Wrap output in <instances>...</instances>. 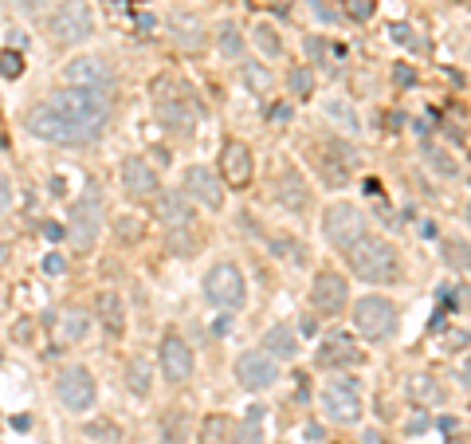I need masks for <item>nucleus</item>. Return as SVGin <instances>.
Instances as JSON below:
<instances>
[{"label": "nucleus", "mask_w": 471, "mask_h": 444, "mask_svg": "<svg viewBox=\"0 0 471 444\" xmlns=\"http://www.w3.org/2000/svg\"><path fill=\"white\" fill-rule=\"evenodd\" d=\"M346 264L361 283H392L401 276V252L385 237H373V232H365V237L350 248Z\"/></svg>", "instance_id": "nucleus-1"}, {"label": "nucleus", "mask_w": 471, "mask_h": 444, "mask_svg": "<svg viewBox=\"0 0 471 444\" xmlns=\"http://www.w3.org/2000/svg\"><path fill=\"white\" fill-rule=\"evenodd\" d=\"M51 111H59L63 119H71L78 130H87L90 138H102V130H107L110 122V99L102 95H90V90H78V87H59L51 90V95L44 99Z\"/></svg>", "instance_id": "nucleus-2"}, {"label": "nucleus", "mask_w": 471, "mask_h": 444, "mask_svg": "<svg viewBox=\"0 0 471 444\" xmlns=\"http://www.w3.org/2000/svg\"><path fill=\"white\" fill-rule=\"evenodd\" d=\"M350 322L365 343H389L401 326V307L389 295H361L350 303Z\"/></svg>", "instance_id": "nucleus-3"}, {"label": "nucleus", "mask_w": 471, "mask_h": 444, "mask_svg": "<svg viewBox=\"0 0 471 444\" xmlns=\"http://www.w3.org/2000/svg\"><path fill=\"white\" fill-rule=\"evenodd\" d=\"M204 303H213L216 311H244L247 303V276L236 259H216L201 280Z\"/></svg>", "instance_id": "nucleus-4"}, {"label": "nucleus", "mask_w": 471, "mask_h": 444, "mask_svg": "<svg viewBox=\"0 0 471 444\" xmlns=\"http://www.w3.org/2000/svg\"><path fill=\"white\" fill-rule=\"evenodd\" d=\"M319 409L330 425H361L365 417V394L358 377H330L319 389Z\"/></svg>", "instance_id": "nucleus-5"}, {"label": "nucleus", "mask_w": 471, "mask_h": 444, "mask_svg": "<svg viewBox=\"0 0 471 444\" xmlns=\"http://www.w3.org/2000/svg\"><path fill=\"white\" fill-rule=\"evenodd\" d=\"M102 220H107L102 193L99 189H87L83 197L71 205V213H68V244H71V252H78V256L95 252V244L102 237Z\"/></svg>", "instance_id": "nucleus-6"}, {"label": "nucleus", "mask_w": 471, "mask_h": 444, "mask_svg": "<svg viewBox=\"0 0 471 444\" xmlns=\"http://www.w3.org/2000/svg\"><path fill=\"white\" fill-rule=\"evenodd\" d=\"M24 126H28L32 138L47 142V146H63V150H78V146H90V142H95L87 130H78L71 119H63L59 111H51L47 102H36V107L24 114Z\"/></svg>", "instance_id": "nucleus-7"}, {"label": "nucleus", "mask_w": 471, "mask_h": 444, "mask_svg": "<svg viewBox=\"0 0 471 444\" xmlns=\"http://www.w3.org/2000/svg\"><path fill=\"white\" fill-rule=\"evenodd\" d=\"M319 228H322V240L330 244L334 252H342V256L365 237V232H370V225H365V213L353 201H330V205L322 208Z\"/></svg>", "instance_id": "nucleus-8"}, {"label": "nucleus", "mask_w": 471, "mask_h": 444, "mask_svg": "<svg viewBox=\"0 0 471 444\" xmlns=\"http://www.w3.org/2000/svg\"><path fill=\"white\" fill-rule=\"evenodd\" d=\"M47 36L63 48L87 44L90 36H95V12H90L87 0H59V5L47 12Z\"/></svg>", "instance_id": "nucleus-9"}, {"label": "nucleus", "mask_w": 471, "mask_h": 444, "mask_svg": "<svg viewBox=\"0 0 471 444\" xmlns=\"http://www.w3.org/2000/svg\"><path fill=\"white\" fill-rule=\"evenodd\" d=\"M56 401L63 405L68 413L75 417H83L95 409V401H99V382H95V374L87 370V365H63V370L56 374Z\"/></svg>", "instance_id": "nucleus-10"}, {"label": "nucleus", "mask_w": 471, "mask_h": 444, "mask_svg": "<svg viewBox=\"0 0 471 444\" xmlns=\"http://www.w3.org/2000/svg\"><path fill=\"white\" fill-rule=\"evenodd\" d=\"M63 83L78 87V90H90V95H102V99H110L114 87H118L110 63L102 56H75V59H68V63H63Z\"/></svg>", "instance_id": "nucleus-11"}, {"label": "nucleus", "mask_w": 471, "mask_h": 444, "mask_svg": "<svg viewBox=\"0 0 471 444\" xmlns=\"http://www.w3.org/2000/svg\"><path fill=\"white\" fill-rule=\"evenodd\" d=\"M157 370H162V377L169 386H185L193 377V370H196L193 346L177 331H165L162 343H157Z\"/></svg>", "instance_id": "nucleus-12"}, {"label": "nucleus", "mask_w": 471, "mask_h": 444, "mask_svg": "<svg viewBox=\"0 0 471 444\" xmlns=\"http://www.w3.org/2000/svg\"><path fill=\"white\" fill-rule=\"evenodd\" d=\"M310 307L319 311V315H326V319L342 315V311L350 307V283H346L342 271H334V268L314 271V283H310Z\"/></svg>", "instance_id": "nucleus-13"}, {"label": "nucleus", "mask_w": 471, "mask_h": 444, "mask_svg": "<svg viewBox=\"0 0 471 444\" xmlns=\"http://www.w3.org/2000/svg\"><path fill=\"white\" fill-rule=\"evenodd\" d=\"M236 382H240L247 394H264L279 382V362L264 350H244V354H236V365H232Z\"/></svg>", "instance_id": "nucleus-14"}, {"label": "nucleus", "mask_w": 471, "mask_h": 444, "mask_svg": "<svg viewBox=\"0 0 471 444\" xmlns=\"http://www.w3.org/2000/svg\"><path fill=\"white\" fill-rule=\"evenodd\" d=\"M181 189H185V197L193 205L208 208V213H220V208H225V181H220V174L208 165H189Z\"/></svg>", "instance_id": "nucleus-15"}, {"label": "nucleus", "mask_w": 471, "mask_h": 444, "mask_svg": "<svg viewBox=\"0 0 471 444\" xmlns=\"http://www.w3.org/2000/svg\"><path fill=\"white\" fill-rule=\"evenodd\" d=\"M118 177H122L126 197H134V201H153L157 193H162V177H157V169L141 158V153H130V158H122V165H118Z\"/></svg>", "instance_id": "nucleus-16"}, {"label": "nucleus", "mask_w": 471, "mask_h": 444, "mask_svg": "<svg viewBox=\"0 0 471 444\" xmlns=\"http://www.w3.org/2000/svg\"><path fill=\"white\" fill-rule=\"evenodd\" d=\"M252 174H256V162H252L247 142L228 138L225 150H220V181L232 189H244V185H252Z\"/></svg>", "instance_id": "nucleus-17"}, {"label": "nucleus", "mask_w": 471, "mask_h": 444, "mask_svg": "<svg viewBox=\"0 0 471 444\" xmlns=\"http://www.w3.org/2000/svg\"><path fill=\"white\" fill-rule=\"evenodd\" d=\"M153 111H157V122H162L169 134L185 138L196 130V102L185 95V90H177V95H169V99H157Z\"/></svg>", "instance_id": "nucleus-18"}, {"label": "nucleus", "mask_w": 471, "mask_h": 444, "mask_svg": "<svg viewBox=\"0 0 471 444\" xmlns=\"http://www.w3.org/2000/svg\"><path fill=\"white\" fill-rule=\"evenodd\" d=\"M314 362H319L322 370H350V365L361 362V346L353 343L350 334H326L319 350H314Z\"/></svg>", "instance_id": "nucleus-19"}, {"label": "nucleus", "mask_w": 471, "mask_h": 444, "mask_svg": "<svg viewBox=\"0 0 471 444\" xmlns=\"http://www.w3.org/2000/svg\"><path fill=\"white\" fill-rule=\"evenodd\" d=\"M153 208H157V220L165 228H193L196 225V205L185 197V189H165L153 197Z\"/></svg>", "instance_id": "nucleus-20"}, {"label": "nucleus", "mask_w": 471, "mask_h": 444, "mask_svg": "<svg viewBox=\"0 0 471 444\" xmlns=\"http://www.w3.org/2000/svg\"><path fill=\"white\" fill-rule=\"evenodd\" d=\"M275 201H279L287 213H307L310 208V185H307V177L298 174V169H283V177L275 181Z\"/></svg>", "instance_id": "nucleus-21"}, {"label": "nucleus", "mask_w": 471, "mask_h": 444, "mask_svg": "<svg viewBox=\"0 0 471 444\" xmlns=\"http://www.w3.org/2000/svg\"><path fill=\"white\" fill-rule=\"evenodd\" d=\"M259 350L271 354L275 362H295L298 358V334L291 322H271L264 334H259Z\"/></svg>", "instance_id": "nucleus-22"}, {"label": "nucleus", "mask_w": 471, "mask_h": 444, "mask_svg": "<svg viewBox=\"0 0 471 444\" xmlns=\"http://www.w3.org/2000/svg\"><path fill=\"white\" fill-rule=\"evenodd\" d=\"M169 32H173V44L181 51H189V56H196L204 48V20L193 16V12H173L169 16Z\"/></svg>", "instance_id": "nucleus-23"}, {"label": "nucleus", "mask_w": 471, "mask_h": 444, "mask_svg": "<svg viewBox=\"0 0 471 444\" xmlns=\"http://www.w3.org/2000/svg\"><path fill=\"white\" fill-rule=\"evenodd\" d=\"M95 319L102 322V331L107 334H122L126 331V303H122V295L118 291H99L95 299Z\"/></svg>", "instance_id": "nucleus-24"}, {"label": "nucleus", "mask_w": 471, "mask_h": 444, "mask_svg": "<svg viewBox=\"0 0 471 444\" xmlns=\"http://www.w3.org/2000/svg\"><path fill=\"white\" fill-rule=\"evenodd\" d=\"M87 331H90V315L87 311H63L59 315V343L63 346H75V343H83L87 338Z\"/></svg>", "instance_id": "nucleus-25"}, {"label": "nucleus", "mask_w": 471, "mask_h": 444, "mask_svg": "<svg viewBox=\"0 0 471 444\" xmlns=\"http://www.w3.org/2000/svg\"><path fill=\"white\" fill-rule=\"evenodd\" d=\"M240 79H244V87L252 90L256 99H267V95H271V71H267V63L244 59V63H240Z\"/></svg>", "instance_id": "nucleus-26"}, {"label": "nucleus", "mask_w": 471, "mask_h": 444, "mask_svg": "<svg viewBox=\"0 0 471 444\" xmlns=\"http://www.w3.org/2000/svg\"><path fill=\"white\" fill-rule=\"evenodd\" d=\"M126 389H130L134 397H150V389H153V370H150L146 358H130V362H126Z\"/></svg>", "instance_id": "nucleus-27"}, {"label": "nucleus", "mask_w": 471, "mask_h": 444, "mask_svg": "<svg viewBox=\"0 0 471 444\" xmlns=\"http://www.w3.org/2000/svg\"><path fill=\"white\" fill-rule=\"evenodd\" d=\"M252 44L259 48V56H267V59H279L283 51H287L279 28H275V24H267V20H259L256 28H252Z\"/></svg>", "instance_id": "nucleus-28"}, {"label": "nucleus", "mask_w": 471, "mask_h": 444, "mask_svg": "<svg viewBox=\"0 0 471 444\" xmlns=\"http://www.w3.org/2000/svg\"><path fill=\"white\" fill-rule=\"evenodd\" d=\"M216 44H220V56L225 59H244V32H240V24H232L225 20L220 24V32H216Z\"/></svg>", "instance_id": "nucleus-29"}, {"label": "nucleus", "mask_w": 471, "mask_h": 444, "mask_svg": "<svg viewBox=\"0 0 471 444\" xmlns=\"http://www.w3.org/2000/svg\"><path fill=\"white\" fill-rule=\"evenodd\" d=\"M440 256H444V264H448V268H455V271H471V244H467V240L444 237V240H440Z\"/></svg>", "instance_id": "nucleus-30"}, {"label": "nucleus", "mask_w": 471, "mask_h": 444, "mask_svg": "<svg viewBox=\"0 0 471 444\" xmlns=\"http://www.w3.org/2000/svg\"><path fill=\"white\" fill-rule=\"evenodd\" d=\"M228 444H264V425H259V413H247L244 421L232 425Z\"/></svg>", "instance_id": "nucleus-31"}, {"label": "nucleus", "mask_w": 471, "mask_h": 444, "mask_svg": "<svg viewBox=\"0 0 471 444\" xmlns=\"http://www.w3.org/2000/svg\"><path fill=\"white\" fill-rule=\"evenodd\" d=\"M110 228H114V237L122 240V244H138L141 237H146V220L134 217V213H122V217H114L110 220Z\"/></svg>", "instance_id": "nucleus-32"}, {"label": "nucleus", "mask_w": 471, "mask_h": 444, "mask_svg": "<svg viewBox=\"0 0 471 444\" xmlns=\"http://www.w3.org/2000/svg\"><path fill=\"white\" fill-rule=\"evenodd\" d=\"M287 87H291V95L298 102L314 99V68H307V63H298V68L287 71Z\"/></svg>", "instance_id": "nucleus-33"}, {"label": "nucleus", "mask_w": 471, "mask_h": 444, "mask_svg": "<svg viewBox=\"0 0 471 444\" xmlns=\"http://www.w3.org/2000/svg\"><path fill=\"white\" fill-rule=\"evenodd\" d=\"M267 244H271L275 256L287 259V264H303V259H307V244L295 240V237H271Z\"/></svg>", "instance_id": "nucleus-34"}, {"label": "nucleus", "mask_w": 471, "mask_h": 444, "mask_svg": "<svg viewBox=\"0 0 471 444\" xmlns=\"http://www.w3.org/2000/svg\"><path fill=\"white\" fill-rule=\"evenodd\" d=\"M326 119H330V126L338 122V126H342L346 130V134H358V114H353V107H350V102H342V99H334V102H326Z\"/></svg>", "instance_id": "nucleus-35"}, {"label": "nucleus", "mask_w": 471, "mask_h": 444, "mask_svg": "<svg viewBox=\"0 0 471 444\" xmlns=\"http://www.w3.org/2000/svg\"><path fill=\"white\" fill-rule=\"evenodd\" d=\"M20 75H24V51L5 48L0 51V79H20Z\"/></svg>", "instance_id": "nucleus-36"}, {"label": "nucleus", "mask_w": 471, "mask_h": 444, "mask_svg": "<svg viewBox=\"0 0 471 444\" xmlns=\"http://www.w3.org/2000/svg\"><path fill=\"white\" fill-rule=\"evenodd\" d=\"M196 232L193 228H169V252H177V256H193L196 252Z\"/></svg>", "instance_id": "nucleus-37"}, {"label": "nucleus", "mask_w": 471, "mask_h": 444, "mask_svg": "<svg viewBox=\"0 0 471 444\" xmlns=\"http://www.w3.org/2000/svg\"><path fill=\"white\" fill-rule=\"evenodd\" d=\"M228 433H232V421H225V417H208L204 433H201V444H228L225 440Z\"/></svg>", "instance_id": "nucleus-38"}, {"label": "nucleus", "mask_w": 471, "mask_h": 444, "mask_svg": "<svg viewBox=\"0 0 471 444\" xmlns=\"http://www.w3.org/2000/svg\"><path fill=\"white\" fill-rule=\"evenodd\" d=\"M162 444H185V417H165L162 425Z\"/></svg>", "instance_id": "nucleus-39"}, {"label": "nucleus", "mask_w": 471, "mask_h": 444, "mask_svg": "<svg viewBox=\"0 0 471 444\" xmlns=\"http://www.w3.org/2000/svg\"><path fill=\"white\" fill-rule=\"evenodd\" d=\"M409 389H413V397H428V401L440 397V389H436V382H432L428 374H416L413 382H409Z\"/></svg>", "instance_id": "nucleus-40"}, {"label": "nucleus", "mask_w": 471, "mask_h": 444, "mask_svg": "<svg viewBox=\"0 0 471 444\" xmlns=\"http://www.w3.org/2000/svg\"><path fill=\"white\" fill-rule=\"evenodd\" d=\"M444 158H448V153H440V150H432V153H428V162L436 165L444 177H455V174H460V165H455V162H444Z\"/></svg>", "instance_id": "nucleus-41"}, {"label": "nucleus", "mask_w": 471, "mask_h": 444, "mask_svg": "<svg viewBox=\"0 0 471 444\" xmlns=\"http://www.w3.org/2000/svg\"><path fill=\"white\" fill-rule=\"evenodd\" d=\"M8 208H12V177L0 169V217H5Z\"/></svg>", "instance_id": "nucleus-42"}, {"label": "nucleus", "mask_w": 471, "mask_h": 444, "mask_svg": "<svg viewBox=\"0 0 471 444\" xmlns=\"http://www.w3.org/2000/svg\"><path fill=\"white\" fill-rule=\"evenodd\" d=\"M44 268L51 271V276H59V271H63V259H59V256H47V259H44Z\"/></svg>", "instance_id": "nucleus-43"}, {"label": "nucleus", "mask_w": 471, "mask_h": 444, "mask_svg": "<svg viewBox=\"0 0 471 444\" xmlns=\"http://www.w3.org/2000/svg\"><path fill=\"white\" fill-rule=\"evenodd\" d=\"M464 386H471V365H464Z\"/></svg>", "instance_id": "nucleus-44"}, {"label": "nucleus", "mask_w": 471, "mask_h": 444, "mask_svg": "<svg viewBox=\"0 0 471 444\" xmlns=\"http://www.w3.org/2000/svg\"><path fill=\"white\" fill-rule=\"evenodd\" d=\"M464 220H467V228H471V201H467V208H464Z\"/></svg>", "instance_id": "nucleus-45"}]
</instances>
